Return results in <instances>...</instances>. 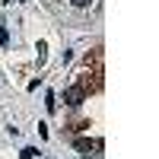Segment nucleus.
Returning a JSON list of instances; mask_svg holds the SVG:
<instances>
[{"label":"nucleus","instance_id":"f257e3e1","mask_svg":"<svg viewBox=\"0 0 159 159\" xmlns=\"http://www.w3.org/2000/svg\"><path fill=\"white\" fill-rule=\"evenodd\" d=\"M64 102H67V105H80V102H83V89H80V86H70L67 92H64Z\"/></svg>","mask_w":159,"mask_h":159},{"label":"nucleus","instance_id":"f03ea898","mask_svg":"<svg viewBox=\"0 0 159 159\" xmlns=\"http://www.w3.org/2000/svg\"><path fill=\"white\" fill-rule=\"evenodd\" d=\"M19 156H22V159H35V156H38V150H35V147H25Z\"/></svg>","mask_w":159,"mask_h":159},{"label":"nucleus","instance_id":"7ed1b4c3","mask_svg":"<svg viewBox=\"0 0 159 159\" xmlns=\"http://www.w3.org/2000/svg\"><path fill=\"white\" fill-rule=\"evenodd\" d=\"M45 105H48V111H54V108H57V102H54V92H48V102H45Z\"/></svg>","mask_w":159,"mask_h":159},{"label":"nucleus","instance_id":"20e7f679","mask_svg":"<svg viewBox=\"0 0 159 159\" xmlns=\"http://www.w3.org/2000/svg\"><path fill=\"white\" fill-rule=\"evenodd\" d=\"M7 42H10V32H7V29H0V45H7Z\"/></svg>","mask_w":159,"mask_h":159},{"label":"nucleus","instance_id":"39448f33","mask_svg":"<svg viewBox=\"0 0 159 159\" xmlns=\"http://www.w3.org/2000/svg\"><path fill=\"white\" fill-rule=\"evenodd\" d=\"M70 3H73V7H89L92 0H70Z\"/></svg>","mask_w":159,"mask_h":159}]
</instances>
